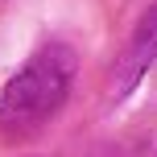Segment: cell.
Instances as JSON below:
<instances>
[{
    "mask_svg": "<svg viewBox=\"0 0 157 157\" xmlns=\"http://www.w3.org/2000/svg\"><path fill=\"white\" fill-rule=\"evenodd\" d=\"M71 78H75V54L66 46H46L41 54H33L0 95V128L13 136L41 128L62 108Z\"/></svg>",
    "mask_w": 157,
    "mask_h": 157,
    "instance_id": "obj_1",
    "label": "cell"
},
{
    "mask_svg": "<svg viewBox=\"0 0 157 157\" xmlns=\"http://www.w3.org/2000/svg\"><path fill=\"white\" fill-rule=\"evenodd\" d=\"M153 54H157V8L145 17V25H141V33H136L132 50H128V54L120 58V66L112 71V78H116V83H112V91H116V95H124L128 87L141 78V71L153 62Z\"/></svg>",
    "mask_w": 157,
    "mask_h": 157,
    "instance_id": "obj_2",
    "label": "cell"
}]
</instances>
